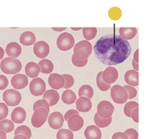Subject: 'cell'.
<instances>
[{"mask_svg": "<svg viewBox=\"0 0 150 139\" xmlns=\"http://www.w3.org/2000/svg\"><path fill=\"white\" fill-rule=\"evenodd\" d=\"M96 58L107 66H114L125 61L130 55L129 43L120 36L108 34L97 40L93 48Z\"/></svg>", "mask_w": 150, "mask_h": 139, "instance_id": "obj_1", "label": "cell"}, {"mask_svg": "<svg viewBox=\"0 0 150 139\" xmlns=\"http://www.w3.org/2000/svg\"><path fill=\"white\" fill-rule=\"evenodd\" d=\"M0 67L4 73L13 75L20 71L22 65L18 60L8 57L4 59L1 61Z\"/></svg>", "mask_w": 150, "mask_h": 139, "instance_id": "obj_2", "label": "cell"}, {"mask_svg": "<svg viewBox=\"0 0 150 139\" xmlns=\"http://www.w3.org/2000/svg\"><path fill=\"white\" fill-rule=\"evenodd\" d=\"M75 43L73 36L71 34L64 32L61 34L57 41V44L59 50L63 51H67L71 49Z\"/></svg>", "mask_w": 150, "mask_h": 139, "instance_id": "obj_3", "label": "cell"}, {"mask_svg": "<svg viewBox=\"0 0 150 139\" xmlns=\"http://www.w3.org/2000/svg\"><path fill=\"white\" fill-rule=\"evenodd\" d=\"M3 99L8 105L14 107L20 103L22 96L19 91L13 89H10L7 90L4 92Z\"/></svg>", "mask_w": 150, "mask_h": 139, "instance_id": "obj_4", "label": "cell"}, {"mask_svg": "<svg viewBox=\"0 0 150 139\" xmlns=\"http://www.w3.org/2000/svg\"><path fill=\"white\" fill-rule=\"evenodd\" d=\"M31 119L32 125L35 128L41 127L46 121L49 113L43 108H40L34 111Z\"/></svg>", "mask_w": 150, "mask_h": 139, "instance_id": "obj_5", "label": "cell"}, {"mask_svg": "<svg viewBox=\"0 0 150 139\" xmlns=\"http://www.w3.org/2000/svg\"><path fill=\"white\" fill-rule=\"evenodd\" d=\"M30 90L31 93L35 96L42 95L46 89L45 81L40 78L33 79L30 83Z\"/></svg>", "mask_w": 150, "mask_h": 139, "instance_id": "obj_6", "label": "cell"}, {"mask_svg": "<svg viewBox=\"0 0 150 139\" xmlns=\"http://www.w3.org/2000/svg\"><path fill=\"white\" fill-rule=\"evenodd\" d=\"M89 46L88 42L86 41L79 42L76 44L74 48V55L79 60L85 58L88 55Z\"/></svg>", "mask_w": 150, "mask_h": 139, "instance_id": "obj_7", "label": "cell"}, {"mask_svg": "<svg viewBox=\"0 0 150 139\" xmlns=\"http://www.w3.org/2000/svg\"><path fill=\"white\" fill-rule=\"evenodd\" d=\"M64 121L62 114L58 112L52 113L50 115L48 120L50 127L55 130H59L61 128Z\"/></svg>", "mask_w": 150, "mask_h": 139, "instance_id": "obj_8", "label": "cell"}, {"mask_svg": "<svg viewBox=\"0 0 150 139\" xmlns=\"http://www.w3.org/2000/svg\"><path fill=\"white\" fill-rule=\"evenodd\" d=\"M34 52L38 58L42 59L46 57L50 52L49 46L44 41H40L37 42L34 46Z\"/></svg>", "mask_w": 150, "mask_h": 139, "instance_id": "obj_9", "label": "cell"}, {"mask_svg": "<svg viewBox=\"0 0 150 139\" xmlns=\"http://www.w3.org/2000/svg\"><path fill=\"white\" fill-rule=\"evenodd\" d=\"M28 77L25 74H18L14 76L11 80V83L13 87L18 90L23 89L28 85Z\"/></svg>", "mask_w": 150, "mask_h": 139, "instance_id": "obj_10", "label": "cell"}, {"mask_svg": "<svg viewBox=\"0 0 150 139\" xmlns=\"http://www.w3.org/2000/svg\"><path fill=\"white\" fill-rule=\"evenodd\" d=\"M48 83L51 87L56 90H59L64 87L65 81L62 75L57 73H52L50 75Z\"/></svg>", "mask_w": 150, "mask_h": 139, "instance_id": "obj_11", "label": "cell"}, {"mask_svg": "<svg viewBox=\"0 0 150 139\" xmlns=\"http://www.w3.org/2000/svg\"><path fill=\"white\" fill-rule=\"evenodd\" d=\"M67 122L69 128L73 131L80 130L84 125L83 118L78 115H75L71 116Z\"/></svg>", "mask_w": 150, "mask_h": 139, "instance_id": "obj_12", "label": "cell"}, {"mask_svg": "<svg viewBox=\"0 0 150 139\" xmlns=\"http://www.w3.org/2000/svg\"><path fill=\"white\" fill-rule=\"evenodd\" d=\"M43 99L48 102L50 106L56 105L59 101L60 96L57 91L51 89L46 91L43 96Z\"/></svg>", "mask_w": 150, "mask_h": 139, "instance_id": "obj_13", "label": "cell"}, {"mask_svg": "<svg viewBox=\"0 0 150 139\" xmlns=\"http://www.w3.org/2000/svg\"><path fill=\"white\" fill-rule=\"evenodd\" d=\"M86 139H101L102 132L95 125L88 126L84 133Z\"/></svg>", "mask_w": 150, "mask_h": 139, "instance_id": "obj_14", "label": "cell"}, {"mask_svg": "<svg viewBox=\"0 0 150 139\" xmlns=\"http://www.w3.org/2000/svg\"><path fill=\"white\" fill-rule=\"evenodd\" d=\"M26 113L25 110L21 107L16 108L13 110L11 114L12 121L15 123L21 124L25 120Z\"/></svg>", "mask_w": 150, "mask_h": 139, "instance_id": "obj_15", "label": "cell"}, {"mask_svg": "<svg viewBox=\"0 0 150 139\" xmlns=\"http://www.w3.org/2000/svg\"><path fill=\"white\" fill-rule=\"evenodd\" d=\"M6 51L10 57L17 58L22 52L21 46L17 42H11L7 45Z\"/></svg>", "mask_w": 150, "mask_h": 139, "instance_id": "obj_16", "label": "cell"}, {"mask_svg": "<svg viewBox=\"0 0 150 139\" xmlns=\"http://www.w3.org/2000/svg\"><path fill=\"white\" fill-rule=\"evenodd\" d=\"M25 71L26 75L29 77L33 78L37 77L40 71L39 66L36 63L31 62L25 66Z\"/></svg>", "mask_w": 150, "mask_h": 139, "instance_id": "obj_17", "label": "cell"}, {"mask_svg": "<svg viewBox=\"0 0 150 139\" xmlns=\"http://www.w3.org/2000/svg\"><path fill=\"white\" fill-rule=\"evenodd\" d=\"M20 42L23 45L29 46L33 44L36 41V37L34 34L30 31L23 33L21 36Z\"/></svg>", "mask_w": 150, "mask_h": 139, "instance_id": "obj_18", "label": "cell"}, {"mask_svg": "<svg viewBox=\"0 0 150 139\" xmlns=\"http://www.w3.org/2000/svg\"><path fill=\"white\" fill-rule=\"evenodd\" d=\"M76 99L77 97L75 93L70 89L64 91L62 96V100L63 103L67 105L74 104Z\"/></svg>", "mask_w": 150, "mask_h": 139, "instance_id": "obj_19", "label": "cell"}, {"mask_svg": "<svg viewBox=\"0 0 150 139\" xmlns=\"http://www.w3.org/2000/svg\"><path fill=\"white\" fill-rule=\"evenodd\" d=\"M40 68V72L45 74H49L52 72L54 68L53 63L48 59H44L38 63Z\"/></svg>", "mask_w": 150, "mask_h": 139, "instance_id": "obj_20", "label": "cell"}, {"mask_svg": "<svg viewBox=\"0 0 150 139\" xmlns=\"http://www.w3.org/2000/svg\"><path fill=\"white\" fill-rule=\"evenodd\" d=\"M76 104V109L80 112H87L91 109L89 103L83 98H80L78 99Z\"/></svg>", "mask_w": 150, "mask_h": 139, "instance_id": "obj_21", "label": "cell"}, {"mask_svg": "<svg viewBox=\"0 0 150 139\" xmlns=\"http://www.w3.org/2000/svg\"><path fill=\"white\" fill-rule=\"evenodd\" d=\"M14 128V124L10 120L5 119L0 121V130L8 133L13 131Z\"/></svg>", "mask_w": 150, "mask_h": 139, "instance_id": "obj_22", "label": "cell"}, {"mask_svg": "<svg viewBox=\"0 0 150 139\" xmlns=\"http://www.w3.org/2000/svg\"><path fill=\"white\" fill-rule=\"evenodd\" d=\"M74 133L70 130L64 129L59 130L57 135V139H73Z\"/></svg>", "mask_w": 150, "mask_h": 139, "instance_id": "obj_23", "label": "cell"}, {"mask_svg": "<svg viewBox=\"0 0 150 139\" xmlns=\"http://www.w3.org/2000/svg\"><path fill=\"white\" fill-rule=\"evenodd\" d=\"M18 134H22L30 139L32 136V132L30 128L28 126L22 125L18 127L15 131V135Z\"/></svg>", "mask_w": 150, "mask_h": 139, "instance_id": "obj_24", "label": "cell"}, {"mask_svg": "<svg viewBox=\"0 0 150 139\" xmlns=\"http://www.w3.org/2000/svg\"><path fill=\"white\" fill-rule=\"evenodd\" d=\"M112 119L110 118L108 119H104L97 116H95L94 118V121L96 125L99 128H105L108 126L112 122Z\"/></svg>", "mask_w": 150, "mask_h": 139, "instance_id": "obj_25", "label": "cell"}, {"mask_svg": "<svg viewBox=\"0 0 150 139\" xmlns=\"http://www.w3.org/2000/svg\"><path fill=\"white\" fill-rule=\"evenodd\" d=\"M40 108H43L46 109L49 113L50 112V107L49 103L46 100H40L36 101L33 106V110L34 111L37 109Z\"/></svg>", "mask_w": 150, "mask_h": 139, "instance_id": "obj_26", "label": "cell"}, {"mask_svg": "<svg viewBox=\"0 0 150 139\" xmlns=\"http://www.w3.org/2000/svg\"><path fill=\"white\" fill-rule=\"evenodd\" d=\"M65 81V84L64 88L68 89L72 87L74 84V79L71 75L64 74L62 75Z\"/></svg>", "mask_w": 150, "mask_h": 139, "instance_id": "obj_27", "label": "cell"}, {"mask_svg": "<svg viewBox=\"0 0 150 139\" xmlns=\"http://www.w3.org/2000/svg\"><path fill=\"white\" fill-rule=\"evenodd\" d=\"M8 112V108L6 105L4 103H0V120L6 118Z\"/></svg>", "mask_w": 150, "mask_h": 139, "instance_id": "obj_28", "label": "cell"}, {"mask_svg": "<svg viewBox=\"0 0 150 139\" xmlns=\"http://www.w3.org/2000/svg\"><path fill=\"white\" fill-rule=\"evenodd\" d=\"M124 133L127 135L128 139H138V133L133 128H129L126 130Z\"/></svg>", "mask_w": 150, "mask_h": 139, "instance_id": "obj_29", "label": "cell"}, {"mask_svg": "<svg viewBox=\"0 0 150 139\" xmlns=\"http://www.w3.org/2000/svg\"><path fill=\"white\" fill-rule=\"evenodd\" d=\"M9 84V81L5 76L0 75V90H4L7 88Z\"/></svg>", "mask_w": 150, "mask_h": 139, "instance_id": "obj_30", "label": "cell"}, {"mask_svg": "<svg viewBox=\"0 0 150 139\" xmlns=\"http://www.w3.org/2000/svg\"><path fill=\"white\" fill-rule=\"evenodd\" d=\"M72 61L73 64L75 66L81 67L84 66L86 64V61H81L77 59L75 56L73 55L72 58Z\"/></svg>", "mask_w": 150, "mask_h": 139, "instance_id": "obj_31", "label": "cell"}, {"mask_svg": "<svg viewBox=\"0 0 150 139\" xmlns=\"http://www.w3.org/2000/svg\"><path fill=\"white\" fill-rule=\"evenodd\" d=\"M75 115H79V112L74 109H71L68 111L65 114L64 118L65 120L67 122L71 116Z\"/></svg>", "mask_w": 150, "mask_h": 139, "instance_id": "obj_32", "label": "cell"}, {"mask_svg": "<svg viewBox=\"0 0 150 139\" xmlns=\"http://www.w3.org/2000/svg\"><path fill=\"white\" fill-rule=\"evenodd\" d=\"M112 139H128L126 134L124 133L117 132L113 135Z\"/></svg>", "mask_w": 150, "mask_h": 139, "instance_id": "obj_33", "label": "cell"}, {"mask_svg": "<svg viewBox=\"0 0 150 139\" xmlns=\"http://www.w3.org/2000/svg\"><path fill=\"white\" fill-rule=\"evenodd\" d=\"M0 139H7L6 133L3 131L0 130Z\"/></svg>", "mask_w": 150, "mask_h": 139, "instance_id": "obj_34", "label": "cell"}, {"mask_svg": "<svg viewBox=\"0 0 150 139\" xmlns=\"http://www.w3.org/2000/svg\"><path fill=\"white\" fill-rule=\"evenodd\" d=\"M13 139H28L26 136L22 135H18L15 136Z\"/></svg>", "mask_w": 150, "mask_h": 139, "instance_id": "obj_35", "label": "cell"}, {"mask_svg": "<svg viewBox=\"0 0 150 139\" xmlns=\"http://www.w3.org/2000/svg\"><path fill=\"white\" fill-rule=\"evenodd\" d=\"M5 52L4 49L1 47H0V60H2L4 58Z\"/></svg>", "mask_w": 150, "mask_h": 139, "instance_id": "obj_36", "label": "cell"}, {"mask_svg": "<svg viewBox=\"0 0 150 139\" xmlns=\"http://www.w3.org/2000/svg\"><path fill=\"white\" fill-rule=\"evenodd\" d=\"M52 29H53L54 31H59L61 32L64 30H65L67 28H52Z\"/></svg>", "mask_w": 150, "mask_h": 139, "instance_id": "obj_37", "label": "cell"}, {"mask_svg": "<svg viewBox=\"0 0 150 139\" xmlns=\"http://www.w3.org/2000/svg\"><path fill=\"white\" fill-rule=\"evenodd\" d=\"M71 28L74 31H78L82 29V28Z\"/></svg>", "mask_w": 150, "mask_h": 139, "instance_id": "obj_38", "label": "cell"}]
</instances>
